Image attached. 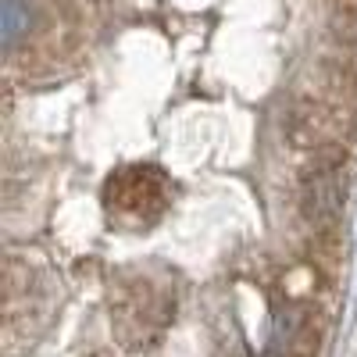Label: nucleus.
I'll return each mask as SVG.
<instances>
[{
    "instance_id": "1",
    "label": "nucleus",
    "mask_w": 357,
    "mask_h": 357,
    "mask_svg": "<svg viewBox=\"0 0 357 357\" xmlns=\"http://www.w3.org/2000/svg\"><path fill=\"white\" fill-rule=\"evenodd\" d=\"M0 33H4V47H15L29 33V8L22 4V0H4V11H0Z\"/></svg>"
}]
</instances>
